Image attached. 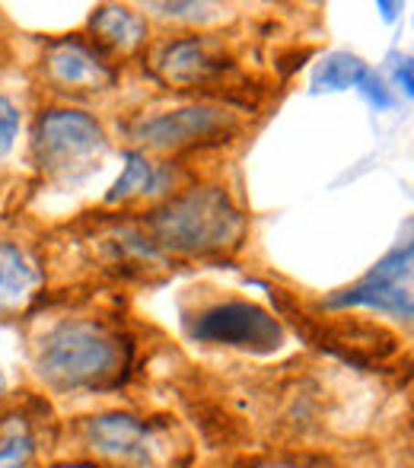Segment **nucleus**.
Returning <instances> with one entry per match:
<instances>
[{
	"instance_id": "nucleus-1",
	"label": "nucleus",
	"mask_w": 414,
	"mask_h": 468,
	"mask_svg": "<svg viewBox=\"0 0 414 468\" xmlns=\"http://www.w3.org/2000/svg\"><path fill=\"white\" fill-rule=\"evenodd\" d=\"M150 236L169 252L210 255L239 246L246 220L220 188H192L166 201L147 220Z\"/></svg>"
},
{
	"instance_id": "nucleus-2",
	"label": "nucleus",
	"mask_w": 414,
	"mask_h": 468,
	"mask_svg": "<svg viewBox=\"0 0 414 468\" xmlns=\"http://www.w3.org/2000/svg\"><path fill=\"white\" fill-rule=\"evenodd\" d=\"M128 351L111 332L96 322H64L38 351V370L45 379L70 388L111 386L122 379Z\"/></svg>"
},
{
	"instance_id": "nucleus-3",
	"label": "nucleus",
	"mask_w": 414,
	"mask_h": 468,
	"mask_svg": "<svg viewBox=\"0 0 414 468\" xmlns=\"http://www.w3.org/2000/svg\"><path fill=\"white\" fill-rule=\"evenodd\" d=\"M192 338L201 345L271 354L284 345V328L255 303H217L192 322Z\"/></svg>"
},
{
	"instance_id": "nucleus-4",
	"label": "nucleus",
	"mask_w": 414,
	"mask_h": 468,
	"mask_svg": "<svg viewBox=\"0 0 414 468\" xmlns=\"http://www.w3.org/2000/svg\"><path fill=\"white\" fill-rule=\"evenodd\" d=\"M347 306H370L402 322H411V246L389 252L377 268H370L366 278H360L354 287L341 290L328 300V309Z\"/></svg>"
},
{
	"instance_id": "nucleus-5",
	"label": "nucleus",
	"mask_w": 414,
	"mask_h": 468,
	"mask_svg": "<svg viewBox=\"0 0 414 468\" xmlns=\"http://www.w3.org/2000/svg\"><path fill=\"white\" fill-rule=\"evenodd\" d=\"M105 147V134L87 112L55 109L36 124V156L48 169H70Z\"/></svg>"
},
{
	"instance_id": "nucleus-6",
	"label": "nucleus",
	"mask_w": 414,
	"mask_h": 468,
	"mask_svg": "<svg viewBox=\"0 0 414 468\" xmlns=\"http://www.w3.org/2000/svg\"><path fill=\"white\" fill-rule=\"evenodd\" d=\"M233 118L220 109H179L166 115L147 118L137 124L134 134L147 147L156 150H186L198 144H217L229 134Z\"/></svg>"
},
{
	"instance_id": "nucleus-7",
	"label": "nucleus",
	"mask_w": 414,
	"mask_h": 468,
	"mask_svg": "<svg viewBox=\"0 0 414 468\" xmlns=\"http://www.w3.org/2000/svg\"><path fill=\"white\" fill-rule=\"evenodd\" d=\"M93 446L105 456H115L128 465L147 468L160 456V440L147 420L128 418V414H102L87 424Z\"/></svg>"
},
{
	"instance_id": "nucleus-8",
	"label": "nucleus",
	"mask_w": 414,
	"mask_h": 468,
	"mask_svg": "<svg viewBox=\"0 0 414 468\" xmlns=\"http://www.w3.org/2000/svg\"><path fill=\"white\" fill-rule=\"evenodd\" d=\"M156 68L169 83L195 87V83H207L217 74H223L227 64H223L220 55H214V48L205 38H182V42H173L160 51Z\"/></svg>"
},
{
	"instance_id": "nucleus-9",
	"label": "nucleus",
	"mask_w": 414,
	"mask_h": 468,
	"mask_svg": "<svg viewBox=\"0 0 414 468\" xmlns=\"http://www.w3.org/2000/svg\"><path fill=\"white\" fill-rule=\"evenodd\" d=\"M325 345L332 351H341L347 360H357V364H366V360H386L396 354L398 341L392 338L386 328L370 325V322H334L325 332Z\"/></svg>"
},
{
	"instance_id": "nucleus-10",
	"label": "nucleus",
	"mask_w": 414,
	"mask_h": 468,
	"mask_svg": "<svg viewBox=\"0 0 414 468\" xmlns=\"http://www.w3.org/2000/svg\"><path fill=\"white\" fill-rule=\"evenodd\" d=\"M48 70L68 90H100L111 80L109 68L83 42H58L48 55Z\"/></svg>"
},
{
	"instance_id": "nucleus-11",
	"label": "nucleus",
	"mask_w": 414,
	"mask_h": 468,
	"mask_svg": "<svg viewBox=\"0 0 414 468\" xmlns=\"http://www.w3.org/2000/svg\"><path fill=\"white\" fill-rule=\"evenodd\" d=\"M38 283L36 268L10 242H0V313H13L32 296Z\"/></svg>"
},
{
	"instance_id": "nucleus-12",
	"label": "nucleus",
	"mask_w": 414,
	"mask_h": 468,
	"mask_svg": "<svg viewBox=\"0 0 414 468\" xmlns=\"http://www.w3.org/2000/svg\"><path fill=\"white\" fill-rule=\"evenodd\" d=\"M90 26H93V32L105 45L122 48V51L141 45V38H143V19L137 16V13L124 10V6H102V10L93 13Z\"/></svg>"
},
{
	"instance_id": "nucleus-13",
	"label": "nucleus",
	"mask_w": 414,
	"mask_h": 468,
	"mask_svg": "<svg viewBox=\"0 0 414 468\" xmlns=\"http://www.w3.org/2000/svg\"><path fill=\"white\" fill-rule=\"evenodd\" d=\"M366 64L351 51H334L325 61L315 68L313 74V90L315 93H341V90L360 87V80L366 77Z\"/></svg>"
},
{
	"instance_id": "nucleus-14",
	"label": "nucleus",
	"mask_w": 414,
	"mask_h": 468,
	"mask_svg": "<svg viewBox=\"0 0 414 468\" xmlns=\"http://www.w3.org/2000/svg\"><path fill=\"white\" fill-rule=\"evenodd\" d=\"M156 186H160V173H156L154 163L143 154L128 150V154H124L122 176H118V182L111 186L105 201L115 204V201H128V197H134V195H150V191H156Z\"/></svg>"
},
{
	"instance_id": "nucleus-15",
	"label": "nucleus",
	"mask_w": 414,
	"mask_h": 468,
	"mask_svg": "<svg viewBox=\"0 0 414 468\" xmlns=\"http://www.w3.org/2000/svg\"><path fill=\"white\" fill-rule=\"evenodd\" d=\"M13 424L0 427V468H29L36 456V440H32L29 427L10 418Z\"/></svg>"
},
{
	"instance_id": "nucleus-16",
	"label": "nucleus",
	"mask_w": 414,
	"mask_h": 468,
	"mask_svg": "<svg viewBox=\"0 0 414 468\" xmlns=\"http://www.w3.org/2000/svg\"><path fill=\"white\" fill-rule=\"evenodd\" d=\"M19 134V112L6 96H0V156H6Z\"/></svg>"
},
{
	"instance_id": "nucleus-17",
	"label": "nucleus",
	"mask_w": 414,
	"mask_h": 468,
	"mask_svg": "<svg viewBox=\"0 0 414 468\" xmlns=\"http://www.w3.org/2000/svg\"><path fill=\"white\" fill-rule=\"evenodd\" d=\"M360 90H364V96L370 99L379 112H386V109H392V105H396V96L386 90L383 77H379L377 70H366V77L360 80Z\"/></svg>"
},
{
	"instance_id": "nucleus-18",
	"label": "nucleus",
	"mask_w": 414,
	"mask_h": 468,
	"mask_svg": "<svg viewBox=\"0 0 414 468\" xmlns=\"http://www.w3.org/2000/svg\"><path fill=\"white\" fill-rule=\"evenodd\" d=\"M154 10H163L166 16H195V13H201L205 6L201 4H154Z\"/></svg>"
},
{
	"instance_id": "nucleus-19",
	"label": "nucleus",
	"mask_w": 414,
	"mask_h": 468,
	"mask_svg": "<svg viewBox=\"0 0 414 468\" xmlns=\"http://www.w3.org/2000/svg\"><path fill=\"white\" fill-rule=\"evenodd\" d=\"M396 77H398V83H402L405 96H411V93H414V80H411V61H402V68L396 70Z\"/></svg>"
},
{
	"instance_id": "nucleus-20",
	"label": "nucleus",
	"mask_w": 414,
	"mask_h": 468,
	"mask_svg": "<svg viewBox=\"0 0 414 468\" xmlns=\"http://www.w3.org/2000/svg\"><path fill=\"white\" fill-rule=\"evenodd\" d=\"M379 10H386V13H383L386 19H396V13H392V10H398V6H396V4H379Z\"/></svg>"
},
{
	"instance_id": "nucleus-21",
	"label": "nucleus",
	"mask_w": 414,
	"mask_h": 468,
	"mask_svg": "<svg viewBox=\"0 0 414 468\" xmlns=\"http://www.w3.org/2000/svg\"><path fill=\"white\" fill-rule=\"evenodd\" d=\"M4 388H6V379H4V373H0V395H4Z\"/></svg>"
},
{
	"instance_id": "nucleus-22",
	"label": "nucleus",
	"mask_w": 414,
	"mask_h": 468,
	"mask_svg": "<svg viewBox=\"0 0 414 468\" xmlns=\"http://www.w3.org/2000/svg\"><path fill=\"white\" fill-rule=\"evenodd\" d=\"M271 468H287V465H271Z\"/></svg>"
}]
</instances>
